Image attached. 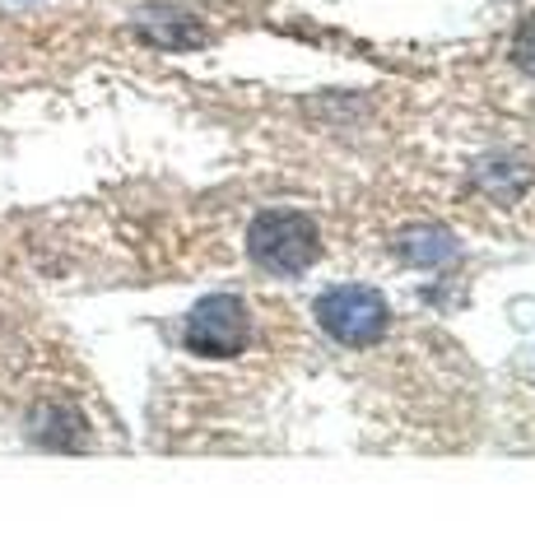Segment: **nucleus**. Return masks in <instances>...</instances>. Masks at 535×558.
<instances>
[{
	"mask_svg": "<svg viewBox=\"0 0 535 558\" xmlns=\"http://www.w3.org/2000/svg\"><path fill=\"white\" fill-rule=\"evenodd\" d=\"M396 247H401V256H405V260H414V266H442V260H452V256H457V242L447 238L442 229H434V223L405 229Z\"/></svg>",
	"mask_w": 535,
	"mask_h": 558,
	"instance_id": "obj_5",
	"label": "nucleus"
},
{
	"mask_svg": "<svg viewBox=\"0 0 535 558\" xmlns=\"http://www.w3.org/2000/svg\"><path fill=\"white\" fill-rule=\"evenodd\" d=\"M247 252L256 266H266L275 275H303L317 260L321 238H317V223L299 215V209H266L247 229Z\"/></svg>",
	"mask_w": 535,
	"mask_h": 558,
	"instance_id": "obj_1",
	"label": "nucleus"
},
{
	"mask_svg": "<svg viewBox=\"0 0 535 558\" xmlns=\"http://www.w3.org/2000/svg\"><path fill=\"white\" fill-rule=\"evenodd\" d=\"M247 340V307L219 293V299H205L192 317H186V349L192 354H238Z\"/></svg>",
	"mask_w": 535,
	"mask_h": 558,
	"instance_id": "obj_3",
	"label": "nucleus"
},
{
	"mask_svg": "<svg viewBox=\"0 0 535 558\" xmlns=\"http://www.w3.org/2000/svg\"><path fill=\"white\" fill-rule=\"evenodd\" d=\"M512 61L526 70V75H535V10L526 14L522 24H516V38H512Z\"/></svg>",
	"mask_w": 535,
	"mask_h": 558,
	"instance_id": "obj_6",
	"label": "nucleus"
},
{
	"mask_svg": "<svg viewBox=\"0 0 535 558\" xmlns=\"http://www.w3.org/2000/svg\"><path fill=\"white\" fill-rule=\"evenodd\" d=\"M135 28L159 47H200L205 43V28L182 10H141L135 14Z\"/></svg>",
	"mask_w": 535,
	"mask_h": 558,
	"instance_id": "obj_4",
	"label": "nucleus"
},
{
	"mask_svg": "<svg viewBox=\"0 0 535 558\" xmlns=\"http://www.w3.org/2000/svg\"><path fill=\"white\" fill-rule=\"evenodd\" d=\"M317 322L331 330L340 344H373L387 330L391 312L387 299L368 284H336L317 299Z\"/></svg>",
	"mask_w": 535,
	"mask_h": 558,
	"instance_id": "obj_2",
	"label": "nucleus"
}]
</instances>
